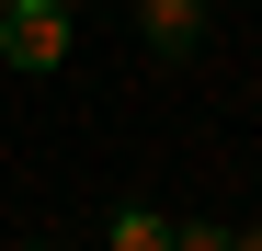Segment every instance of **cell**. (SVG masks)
<instances>
[{
    "instance_id": "obj_2",
    "label": "cell",
    "mask_w": 262,
    "mask_h": 251,
    "mask_svg": "<svg viewBox=\"0 0 262 251\" xmlns=\"http://www.w3.org/2000/svg\"><path fill=\"white\" fill-rule=\"evenodd\" d=\"M137 23H148V46H160V57H194V34H205V0H137Z\"/></svg>"
},
{
    "instance_id": "obj_1",
    "label": "cell",
    "mask_w": 262,
    "mask_h": 251,
    "mask_svg": "<svg viewBox=\"0 0 262 251\" xmlns=\"http://www.w3.org/2000/svg\"><path fill=\"white\" fill-rule=\"evenodd\" d=\"M0 57H12L23 80H46V69L69 57V12H46V0H12V12H0Z\"/></svg>"
},
{
    "instance_id": "obj_4",
    "label": "cell",
    "mask_w": 262,
    "mask_h": 251,
    "mask_svg": "<svg viewBox=\"0 0 262 251\" xmlns=\"http://www.w3.org/2000/svg\"><path fill=\"white\" fill-rule=\"evenodd\" d=\"M216 251H262V228H239V240H216Z\"/></svg>"
},
{
    "instance_id": "obj_5",
    "label": "cell",
    "mask_w": 262,
    "mask_h": 251,
    "mask_svg": "<svg viewBox=\"0 0 262 251\" xmlns=\"http://www.w3.org/2000/svg\"><path fill=\"white\" fill-rule=\"evenodd\" d=\"M46 12H80V0H46Z\"/></svg>"
},
{
    "instance_id": "obj_3",
    "label": "cell",
    "mask_w": 262,
    "mask_h": 251,
    "mask_svg": "<svg viewBox=\"0 0 262 251\" xmlns=\"http://www.w3.org/2000/svg\"><path fill=\"white\" fill-rule=\"evenodd\" d=\"M114 251H171V217H160V205H125V217H114Z\"/></svg>"
}]
</instances>
